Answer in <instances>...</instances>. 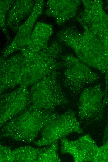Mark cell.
Returning a JSON list of instances; mask_svg holds the SVG:
<instances>
[{"mask_svg": "<svg viewBox=\"0 0 108 162\" xmlns=\"http://www.w3.org/2000/svg\"><path fill=\"white\" fill-rule=\"evenodd\" d=\"M76 18L83 31L80 32L73 26L65 28L56 33L58 40L72 49L80 60L104 74L106 82L108 80V47L81 18L78 16Z\"/></svg>", "mask_w": 108, "mask_h": 162, "instance_id": "cell-1", "label": "cell"}, {"mask_svg": "<svg viewBox=\"0 0 108 162\" xmlns=\"http://www.w3.org/2000/svg\"><path fill=\"white\" fill-rule=\"evenodd\" d=\"M21 62L19 86L28 87L37 82L62 67L58 61L62 51L61 44L54 41L45 48L34 51L23 48L20 50Z\"/></svg>", "mask_w": 108, "mask_h": 162, "instance_id": "cell-2", "label": "cell"}, {"mask_svg": "<svg viewBox=\"0 0 108 162\" xmlns=\"http://www.w3.org/2000/svg\"><path fill=\"white\" fill-rule=\"evenodd\" d=\"M59 115L55 111L43 110L30 105L3 126L0 137L22 142H32L43 129Z\"/></svg>", "mask_w": 108, "mask_h": 162, "instance_id": "cell-3", "label": "cell"}, {"mask_svg": "<svg viewBox=\"0 0 108 162\" xmlns=\"http://www.w3.org/2000/svg\"><path fill=\"white\" fill-rule=\"evenodd\" d=\"M59 74L58 70L55 71L30 86L29 89L30 105L53 111L59 106L69 103L61 88Z\"/></svg>", "mask_w": 108, "mask_h": 162, "instance_id": "cell-4", "label": "cell"}, {"mask_svg": "<svg viewBox=\"0 0 108 162\" xmlns=\"http://www.w3.org/2000/svg\"><path fill=\"white\" fill-rule=\"evenodd\" d=\"M62 67L65 69L63 82L65 86L74 95L81 92L86 86L97 82L99 76L89 66L72 54L61 55Z\"/></svg>", "mask_w": 108, "mask_h": 162, "instance_id": "cell-5", "label": "cell"}, {"mask_svg": "<svg viewBox=\"0 0 108 162\" xmlns=\"http://www.w3.org/2000/svg\"><path fill=\"white\" fill-rule=\"evenodd\" d=\"M83 132L75 113L69 109L47 125L40 132V138L34 144L38 147L49 145L71 133Z\"/></svg>", "mask_w": 108, "mask_h": 162, "instance_id": "cell-6", "label": "cell"}, {"mask_svg": "<svg viewBox=\"0 0 108 162\" xmlns=\"http://www.w3.org/2000/svg\"><path fill=\"white\" fill-rule=\"evenodd\" d=\"M105 94L101 84L84 88L82 90L78 105L80 122L88 125L102 119L106 106L104 101Z\"/></svg>", "mask_w": 108, "mask_h": 162, "instance_id": "cell-7", "label": "cell"}, {"mask_svg": "<svg viewBox=\"0 0 108 162\" xmlns=\"http://www.w3.org/2000/svg\"><path fill=\"white\" fill-rule=\"evenodd\" d=\"M83 10L77 16L81 18L90 31L108 47V14L103 2L100 0H81Z\"/></svg>", "mask_w": 108, "mask_h": 162, "instance_id": "cell-8", "label": "cell"}, {"mask_svg": "<svg viewBox=\"0 0 108 162\" xmlns=\"http://www.w3.org/2000/svg\"><path fill=\"white\" fill-rule=\"evenodd\" d=\"M30 104L27 87L20 86L11 92L1 94L0 127L25 111Z\"/></svg>", "mask_w": 108, "mask_h": 162, "instance_id": "cell-9", "label": "cell"}, {"mask_svg": "<svg viewBox=\"0 0 108 162\" xmlns=\"http://www.w3.org/2000/svg\"><path fill=\"white\" fill-rule=\"evenodd\" d=\"M61 152L69 154L75 162H95L99 147L88 134L74 140L61 139Z\"/></svg>", "mask_w": 108, "mask_h": 162, "instance_id": "cell-10", "label": "cell"}, {"mask_svg": "<svg viewBox=\"0 0 108 162\" xmlns=\"http://www.w3.org/2000/svg\"><path fill=\"white\" fill-rule=\"evenodd\" d=\"M44 1H35L33 9L26 21L19 27L13 40L4 50L1 58H5L14 52L25 48L30 39L34 25L42 13Z\"/></svg>", "mask_w": 108, "mask_h": 162, "instance_id": "cell-11", "label": "cell"}, {"mask_svg": "<svg viewBox=\"0 0 108 162\" xmlns=\"http://www.w3.org/2000/svg\"><path fill=\"white\" fill-rule=\"evenodd\" d=\"M22 57V54L20 52L9 58H1V94L19 86Z\"/></svg>", "mask_w": 108, "mask_h": 162, "instance_id": "cell-12", "label": "cell"}, {"mask_svg": "<svg viewBox=\"0 0 108 162\" xmlns=\"http://www.w3.org/2000/svg\"><path fill=\"white\" fill-rule=\"evenodd\" d=\"M81 2L78 0H48L45 14L53 18L58 25H61L77 16Z\"/></svg>", "mask_w": 108, "mask_h": 162, "instance_id": "cell-13", "label": "cell"}, {"mask_svg": "<svg viewBox=\"0 0 108 162\" xmlns=\"http://www.w3.org/2000/svg\"><path fill=\"white\" fill-rule=\"evenodd\" d=\"M46 148L29 146L20 147L12 150L8 146L0 145L1 162H36L39 155Z\"/></svg>", "mask_w": 108, "mask_h": 162, "instance_id": "cell-14", "label": "cell"}, {"mask_svg": "<svg viewBox=\"0 0 108 162\" xmlns=\"http://www.w3.org/2000/svg\"><path fill=\"white\" fill-rule=\"evenodd\" d=\"M35 2L31 0L15 1L8 12L6 21L7 28L17 31L22 21L30 14Z\"/></svg>", "mask_w": 108, "mask_h": 162, "instance_id": "cell-15", "label": "cell"}, {"mask_svg": "<svg viewBox=\"0 0 108 162\" xmlns=\"http://www.w3.org/2000/svg\"><path fill=\"white\" fill-rule=\"evenodd\" d=\"M52 26L48 24L37 22L35 25L30 39L25 48L37 51L46 47L53 33Z\"/></svg>", "mask_w": 108, "mask_h": 162, "instance_id": "cell-16", "label": "cell"}, {"mask_svg": "<svg viewBox=\"0 0 108 162\" xmlns=\"http://www.w3.org/2000/svg\"><path fill=\"white\" fill-rule=\"evenodd\" d=\"M49 145L39 155L37 162H60L61 161L58 153V141Z\"/></svg>", "mask_w": 108, "mask_h": 162, "instance_id": "cell-17", "label": "cell"}, {"mask_svg": "<svg viewBox=\"0 0 108 162\" xmlns=\"http://www.w3.org/2000/svg\"><path fill=\"white\" fill-rule=\"evenodd\" d=\"M14 0H0V26L5 34L8 37L6 25V15L14 3Z\"/></svg>", "mask_w": 108, "mask_h": 162, "instance_id": "cell-18", "label": "cell"}, {"mask_svg": "<svg viewBox=\"0 0 108 162\" xmlns=\"http://www.w3.org/2000/svg\"><path fill=\"white\" fill-rule=\"evenodd\" d=\"M95 162H108V139L99 147Z\"/></svg>", "mask_w": 108, "mask_h": 162, "instance_id": "cell-19", "label": "cell"}, {"mask_svg": "<svg viewBox=\"0 0 108 162\" xmlns=\"http://www.w3.org/2000/svg\"><path fill=\"white\" fill-rule=\"evenodd\" d=\"M104 102L106 106L108 107V80L106 83V88L105 90ZM108 139V110L106 124L104 128L103 143H105Z\"/></svg>", "mask_w": 108, "mask_h": 162, "instance_id": "cell-20", "label": "cell"}, {"mask_svg": "<svg viewBox=\"0 0 108 162\" xmlns=\"http://www.w3.org/2000/svg\"><path fill=\"white\" fill-rule=\"evenodd\" d=\"M104 4H105L104 6H105L106 9L108 10V0L105 1Z\"/></svg>", "mask_w": 108, "mask_h": 162, "instance_id": "cell-21", "label": "cell"}]
</instances>
